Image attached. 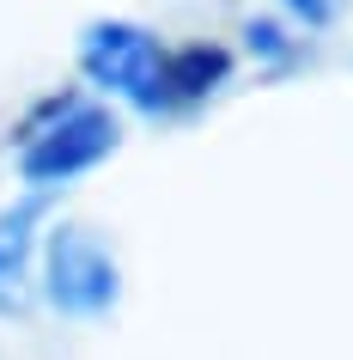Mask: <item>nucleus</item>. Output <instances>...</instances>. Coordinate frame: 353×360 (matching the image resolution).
<instances>
[{
  "label": "nucleus",
  "instance_id": "nucleus-2",
  "mask_svg": "<svg viewBox=\"0 0 353 360\" xmlns=\"http://www.w3.org/2000/svg\"><path fill=\"white\" fill-rule=\"evenodd\" d=\"M116 147V116L98 104H61L49 129H31L19 147V171L31 184H61L74 171L98 165Z\"/></svg>",
  "mask_w": 353,
  "mask_h": 360
},
{
  "label": "nucleus",
  "instance_id": "nucleus-1",
  "mask_svg": "<svg viewBox=\"0 0 353 360\" xmlns=\"http://www.w3.org/2000/svg\"><path fill=\"white\" fill-rule=\"evenodd\" d=\"M79 61L98 86L134 98L140 110H165V104H189V98L213 92L225 79V49H165L159 37H147L140 25H92L79 43Z\"/></svg>",
  "mask_w": 353,
  "mask_h": 360
},
{
  "label": "nucleus",
  "instance_id": "nucleus-4",
  "mask_svg": "<svg viewBox=\"0 0 353 360\" xmlns=\"http://www.w3.org/2000/svg\"><path fill=\"white\" fill-rule=\"evenodd\" d=\"M31 214L37 208H19V214H0V287L6 281H19V269H25V245H31Z\"/></svg>",
  "mask_w": 353,
  "mask_h": 360
},
{
  "label": "nucleus",
  "instance_id": "nucleus-3",
  "mask_svg": "<svg viewBox=\"0 0 353 360\" xmlns=\"http://www.w3.org/2000/svg\"><path fill=\"white\" fill-rule=\"evenodd\" d=\"M49 300L61 311H104L116 300V263L92 232L61 226L49 238Z\"/></svg>",
  "mask_w": 353,
  "mask_h": 360
}]
</instances>
